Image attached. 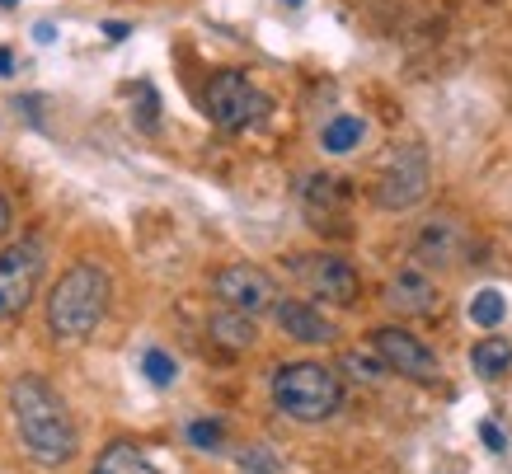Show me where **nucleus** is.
<instances>
[{
  "mask_svg": "<svg viewBox=\"0 0 512 474\" xmlns=\"http://www.w3.org/2000/svg\"><path fill=\"white\" fill-rule=\"evenodd\" d=\"M141 371H146V381L156 385V390H170L174 376H179L174 357H170V352H160V348H151L146 357H141Z\"/></svg>",
  "mask_w": 512,
  "mask_h": 474,
  "instance_id": "obj_21",
  "label": "nucleus"
},
{
  "mask_svg": "<svg viewBox=\"0 0 512 474\" xmlns=\"http://www.w3.org/2000/svg\"><path fill=\"white\" fill-rule=\"evenodd\" d=\"M184 437L198 446V451H217V446L226 442V423H221V418H193L184 428Z\"/></svg>",
  "mask_w": 512,
  "mask_h": 474,
  "instance_id": "obj_22",
  "label": "nucleus"
},
{
  "mask_svg": "<svg viewBox=\"0 0 512 474\" xmlns=\"http://www.w3.org/2000/svg\"><path fill=\"white\" fill-rule=\"evenodd\" d=\"M235 465H240V474H282V456L273 451V446H264V442L240 446Z\"/></svg>",
  "mask_w": 512,
  "mask_h": 474,
  "instance_id": "obj_19",
  "label": "nucleus"
},
{
  "mask_svg": "<svg viewBox=\"0 0 512 474\" xmlns=\"http://www.w3.org/2000/svg\"><path fill=\"white\" fill-rule=\"evenodd\" d=\"M287 273L306 287L311 301L320 306H353L357 291H362V273H357V263H348L343 254L334 249H315V254H296L287 259Z\"/></svg>",
  "mask_w": 512,
  "mask_h": 474,
  "instance_id": "obj_6",
  "label": "nucleus"
},
{
  "mask_svg": "<svg viewBox=\"0 0 512 474\" xmlns=\"http://www.w3.org/2000/svg\"><path fill=\"white\" fill-rule=\"evenodd\" d=\"M38 277H43V245L38 240H15L0 254V320H19L38 296Z\"/></svg>",
  "mask_w": 512,
  "mask_h": 474,
  "instance_id": "obj_7",
  "label": "nucleus"
},
{
  "mask_svg": "<svg viewBox=\"0 0 512 474\" xmlns=\"http://www.w3.org/2000/svg\"><path fill=\"white\" fill-rule=\"evenodd\" d=\"M287 5H301V0H287Z\"/></svg>",
  "mask_w": 512,
  "mask_h": 474,
  "instance_id": "obj_29",
  "label": "nucleus"
},
{
  "mask_svg": "<svg viewBox=\"0 0 512 474\" xmlns=\"http://www.w3.org/2000/svg\"><path fill=\"white\" fill-rule=\"evenodd\" d=\"M273 320H278V329L287 338H296V343H334V338H339V324L329 320V315H320L315 301H287V296H282L278 306H273Z\"/></svg>",
  "mask_w": 512,
  "mask_h": 474,
  "instance_id": "obj_12",
  "label": "nucleus"
},
{
  "mask_svg": "<svg viewBox=\"0 0 512 474\" xmlns=\"http://www.w3.org/2000/svg\"><path fill=\"white\" fill-rule=\"evenodd\" d=\"M207 338L217 343L221 352H231V357H240V352L254 348V338H259V329H254V320L249 315H240V310H226L221 306L212 320H207Z\"/></svg>",
  "mask_w": 512,
  "mask_h": 474,
  "instance_id": "obj_14",
  "label": "nucleus"
},
{
  "mask_svg": "<svg viewBox=\"0 0 512 474\" xmlns=\"http://www.w3.org/2000/svg\"><path fill=\"white\" fill-rule=\"evenodd\" d=\"M33 38H38V43H52V38H57V29H52V24H38V29H33Z\"/></svg>",
  "mask_w": 512,
  "mask_h": 474,
  "instance_id": "obj_25",
  "label": "nucleus"
},
{
  "mask_svg": "<svg viewBox=\"0 0 512 474\" xmlns=\"http://www.w3.org/2000/svg\"><path fill=\"white\" fill-rule=\"evenodd\" d=\"M301 212L320 235H348V184L334 174L301 179Z\"/></svg>",
  "mask_w": 512,
  "mask_h": 474,
  "instance_id": "obj_11",
  "label": "nucleus"
},
{
  "mask_svg": "<svg viewBox=\"0 0 512 474\" xmlns=\"http://www.w3.org/2000/svg\"><path fill=\"white\" fill-rule=\"evenodd\" d=\"M362 137H367V123H362L357 113H343V118H334V123L320 132V146H325L329 155H348L362 146Z\"/></svg>",
  "mask_w": 512,
  "mask_h": 474,
  "instance_id": "obj_17",
  "label": "nucleus"
},
{
  "mask_svg": "<svg viewBox=\"0 0 512 474\" xmlns=\"http://www.w3.org/2000/svg\"><path fill=\"white\" fill-rule=\"evenodd\" d=\"M273 404L296 423H325L343 404V376L325 362H287L273 371Z\"/></svg>",
  "mask_w": 512,
  "mask_h": 474,
  "instance_id": "obj_3",
  "label": "nucleus"
},
{
  "mask_svg": "<svg viewBox=\"0 0 512 474\" xmlns=\"http://www.w3.org/2000/svg\"><path fill=\"white\" fill-rule=\"evenodd\" d=\"M202 108L221 132H249L268 118V94L245 71H217L202 85Z\"/></svg>",
  "mask_w": 512,
  "mask_h": 474,
  "instance_id": "obj_5",
  "label": "nucleus"
},
{
  "mask_svg": "<svg viewBox=\"0 0 512 474\" xmlns=\"http://www.w3.org/2000/svg\"><path fill=\"white\" fill-rule=\"evenodd\" d=\"M90 474H160L151 460H146V451L132 442H109L99 456H94V470Z\"/></svg>",
  "mask_w": 512,
  "mask_h": 474,
  "instance_id": "obj_15",
  "label": "nucleus"
},
{
  "mask_svg": "<svg viewBox=\"0 0 512 474\" xmlns=\"http://www.w3.org/2000/svg\"><path fill=\"white\" fill-rule=\"evenodd\" d=\"M367 348L386 362V371L404 376V381H419V385H433L442 376V362H437V352L423 343L419 334H409L400 324H386V329H376L367 338Z\"/></svg>",
  "mask_w": 512,
  "mask_h": 474,
  "instance_id": "obj_8",
  "label": "nucleus"
},
{
  "mask_svg": "<svg viewBox=\"0 0 512 474\" xmlns=\"http://www.w3.org/2000/svg\"><path fill=\"white\" fill-rule=\"evenodd\" d=\"M480 437L489 451H503V432H498V423H480Z\"/></svg>",
  "mask_w": 512,
  "mask_h": 474,
  "instance_id": "obj_24",
  "label": "nucleus"
},
{
  "mask_svg": "<svg viewBox=\"0 0 512 474\" xmlns=\"http://www.w3.org/2000/svg\"><path fill=\"white\" fill-rule=\"evenodd\" d=\"M343 371H348V376H357V381L376 385L381 376H386V362H381L372 348H357V352H343Z\"/></svg>",
  "mask_w": 512,
  "mask_h": 474,
  "instance_id": "obj_20",
  "label": "nucleus"
},
{
  "mask_svg": "<svg viewBox=\"0 0 512 474\" xmlns=\"http://www.w3.org/2000/svg\"><path fill=\"white\" fill-rule=\"evenodd\" d=\"M0 5H5V10H10V5H19V0H0Z\"/></svg>",
  "mask_w": 512,
  "mask_h": 474,
  "instance_id": "obj_28",
  "label": "nucleus"
},
{
  "mask_svg": "<svg viewBox=\"0 0 512 474\" xmlns=\"http://www.w3.org/2000/svg\"><path fill=\"white\" fill-rule=\"evenodd\" d=\"M212 291H217V301L226 310H240V315H273L278 306V282L264 273V268H254V263H231V268H221L212 277Z\"/></svg>",
  "mask_w": 512,
  "mask_h": 474,
  "instance_id": "obj_9",
  "label": "nucleus"
},
{
  "mask_svg": "<svg viewBox=\"0 0 512 474\" xmlns=\"http://www.w3.org/2000/svg\"><path fill=\"white\" fill-rule=\"evenodd\" d=\"M109 296H113V282L99 263H71L57 277L52 296H47V329L62 343L90 338L104 324V315H109Z\"/></svg>",
  "mask_w": 512,
  "mask_h": 474,
  "instance_id": "obj_2",
  "label": "nucleus"
},
{
  "mask_svg": "<svg viewBox=\"0 0 512 474\" xmlns=\"http://www.w3.org/2000/svg\"><path fill=\"white\" fill-rule=\"evenodd\" d=\"M470 367L480 371L484 381H498V376H508L512 371V343L508 338H484L470 348Z\"/></svg>",
  "mask_w": 512,
  "mask_h": 474,
  "instance_id": "obj_16",
  "label": "nucleus"
},
{
  "mask_svg": "<svg viewBox=\"0 0 512 474\" xmlns=\"http://www.w3.org/2000/svg\"><path fill=\"white\" fill-rule=\"evenodd\" d=\"M10 230V202H5V193H0V235Z\"/></svg>",
  "mask_w": 512,
  "mask_h": 474,
  "instance_id": "obj_26",
  "label": "nucleus"
},
{
  "mask_svg": "<svg viewBox=\"0 0 512 474\" xmlns=\"http://www.w3.org/2000/svg\"><path fill=\"white\" fill-rule=\"evenodd\" d=\"M470 254V230L456 216H433L414 235V263L423 273H447Z\"/></svg>",
  "mask_w": 512,
  "mask_h": 474,
  "instance_id": "obj_10",
  "label": "nucleus"
},
{
  "mask_svg": "<svg viewBox=\"0 0 512 474\" xmlns=\"http://www.w3.org/2000/svg\"><path fill=\"white\" fill-rule=\"evenodd\" d=\"M10 71H15V57H10V52L0 47V76H10Z\"/></svg>",
  "mask_w": 512,
  "mask_h": 474,
  "instance_id": "obj_27",
  "label": "nucleus"
},
{
  "mask_svg": "<svg viewBox=\"0 0 512 474\" xmlns=\"http://www.w3.org/2000/svg\"><path fill=\"white\" fill-rule=\"evenodd\" d=\"M428 184H433V165H428V151L423 146H395V151L381 160L372 184V202L381 212H414L423 198H428Z\"/></svg>",
  "mask_w": 512,
  "mask_h": 474,
  "instance_id": "obj_4",
  "label": "nucleus"
},
{
  "mask_svg": "<svg viewBox=\"0 0 512 474\" xmlns=\"http://www.w3.org/2000/svg\"><path fill=\"white\" fill-rule=\"evenodd\" d=\"M386 301L400 315H433L437 301H442V291H437L433 273H423V268H400V273L386 282Z\"/></svg>",
  "mask_w": 512,
  "mask_h": 474,
  "instance_id": "obj_13",
  "label": "nucleus"
},
{
  "mask_svg": "<svg viewBox=\"0 0 512 474\" xmlns=\"http://www.w3.org/2000/svg\"><path fill=\"white\" fill-rule=\"evenodd\" d=\"M132 99H137V127L141 132H156V118H160V99L151 85H137L132 90Z\"/></svg>",
  "mask_w": 512,
  "mask_h": 474,
  "instance_id": "obj_23",
  "label": "nucleus"
},
{
  "mask_svg": "<svg viewBox=\"0 0 512 474\" xmlns=\"http://www.w3.org/2000/svg\"><path fill=\"white\" fill-rule=\"evenodd\" d=\"M10 413H15V432L24 451H29L43 470H62L76 456V418L66 409V399L52 390L43 376H19L10 385Z\"/></svg>",
  "mask_w": 512,
  "mask_h": 474,
  "instance_id": "obj_1",
  "label": "nucleus"
},
{
  "mask_svg": "<svg viewBox=\"0 0 512 474\" xmlns=\"http://www.w3.org/2000/svg\"><path fill=\"white\" fill-rule=\"evenodd\" d=\"M503 315H508V296L498 287H484L475 301H470V320L480 324V329H498L503 324Z\"/></svg>",
  "mask_w": 512,
  "mask_h": 474,
  "instance_id": "obj_18",
  "label": "nucleus"
}]
</instances>
